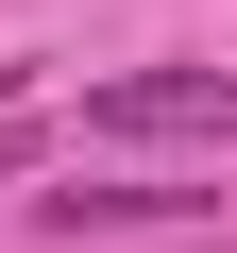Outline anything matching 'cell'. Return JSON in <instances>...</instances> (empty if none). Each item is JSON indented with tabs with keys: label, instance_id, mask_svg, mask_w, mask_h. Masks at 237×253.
Here are the masks:
<instances>
[{
	"label": "cell",
	"instance_id": "6da1fadb",
	"mask_svg": "<svg viewBox=\"0 0 237 253\" xmlns=\"http://www.w3.org/2000/svg\"><path fill=\"white\" fill-rule=\"evenodd\" d=\"M85 135H220L237 152V68H118V84H85Z\"/></svg>",
	"mask_w": 237,
	"mask_h": 253
},
{
	"label": "cell",
	"instance_id": "7a4b0ae2",
	"mask_svg": "<svg viewBox=\"0 0 237 253\" xmlns=\"http://www.w3.org/2000/svg\"><path fill=\"white\" fill-rule=\"evenodd\" d=\"M186 203H220V186H85V169H68L34 219H51V236H136V219H186Z\"/></svg>",
	"mask_w": 237,
	"mask_h": 253
},
{
	"label": "cell",
	"instance_id": "3957f363",
	"mask_svg": "<svg viewBox=\"0 0 237 253\" xmlns=\"http://www.w3.org/2000/svg\"><path fill=\"white\" fill-rule=\"evenodd\" d=\"M17 169H34V135H17V118H0V186H17Z\"/></svg>",
	"mask_w": 237,
	"mask_h": 253
}]
</instances>
